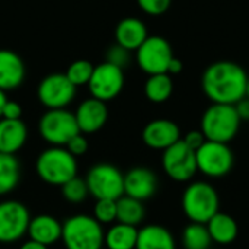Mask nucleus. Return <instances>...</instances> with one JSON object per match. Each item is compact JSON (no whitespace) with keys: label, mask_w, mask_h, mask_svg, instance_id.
Masks as SVG:
<instances>
[{"label":"nucleus","mask_w":249,"mask_h":249,"mask_svg":"<svg viewBox=\"0 0 249 249\" xmlns=\"http://www.w3.org/2000/svg\"><path fill=\"white\" fill-rule=\"evenodd\" d=\"M248 74L242 66L233 61H216L201 76L204 95L213 104L235 105L247 95Z\"/></svg>","instance_id":"1"},{"label":"nucleus","mask_w":249,"mask_h":249,"mask_svg":"<svg viewBox=\"0 0 249 249\" xmlns=\"http://www.w3.org/2000/svg\"><path fill=\"white\" fill-rule=\"evenodd\" d=\"M241 123L235 105L212 104L201 117L200 130L206 140L228 144L238 134Z\"/></svg>","instance_id":"2"},{"label":"nucleus","mask_w":249,"mask_h":249,"mask_svg":"<svg viewBox=\"0 0 249 249\" xmlns=\"http://www.w3.org/2000/svg\"><path fill=\"white\" fill-rule=\"evenodd\" d=\"M38 177L50 185H63L77 177L76 158L61 146H53L44 150L36 159Z\"/></svg>","instance_id":"3"},{"label":"nucleus","mask_w":249,"mask_h":249,"mask_svg":"<svg viewBox=\"0 0 249 249\" xmlns=\"http://www.w3.org/2000/svg\"><path fill=\"white\" fill-rule=\"evenodd\" d=\"M219 194L216 188L203 181L191 182L182 194V210L190 222L206 225L219 213Z\"/></svg>","instance_id":"4"},{"label":"nucleus","mask_w":249,"mask_h":249,"mask_svg":"<svg viewBox=\"0 0 249 249\" xmlns=\"http://www.w3.org/2000/svg\"><path fill=\"white\" fill-rule=\"evenodd\" d=\"M61 239L66 249H102L105 233L95 217L77 214L64 222Z\"/></svg>","instance_id":"5"},{"label":"nucleus","mask_w":249,"mask_h":249,"mask_svg":"<svg viewBox=\"0 0 249 249\" xmlns=\"http://www.w3.org/2000/svg\"><path fill=\"white\" fill-rule=\"evenodd\" d=\"M89 194L96 200H118L124 196V175L109 163H99L90 168L85 178Z\"/></svg>","instance_id":"6"},{"label":"nucleus","mask_w":249,"mask_h":249,"mask_svg":"<svg viewBox=\"0 0 249 249\" xmlns=\"http://www.w3.org/2000/svg\"><path fill=\"white\" fill-rule=\"evenodd\" d=\"M74 114L63 109H48L39 120V134L41 137L53 144L64 147L71 137L79 134Z\"/></svg>","instance_id":"7"},{"label":"nucleus","mask_w":249,"mask_h":249,"mask_svg":"<svg viewBox=\"0 0 249 249\" xmlns=\"http://www.w3.org/2000/svg\"><path fill=\"white\" fill-rule=\"evenodd\" d=\"M197 169L209 178H222L233 168V152L226 143L206 140L196 152Z\"/></svg>","instance_id":"8"},{"label":"nucleus","mask_w":249,"mask_h":249,"mask_svg":"<svg viewBox=\"0 0 249 249\" xmlns=\"http://www.w3.org/2000/svg\"><path fill=\"white\" fill-rule=\"evenodd\" d=\"M174 57L171 44L159 35L147 36L146 41L136 50L139 67L149 76L168 73L169 63Z\"/></svg>","instance_id":"9"},{"label":"nucleus","mask_w":249,"mask_h":249,"mask_svg":"<svg viewBox=\"0 0 249 249\" xmlns=\"http://www.w3.org/2000/svg\"><path fill=\"white\" fill-rule=\"evenodd\" d=\"M162 166L165 174L177 182H188L198 172L196 152L191 150L182 139L163 150Z\"/></svg>","instance_id":"10"},{"label":"nucleus","mask_w":249,"mask_h":249,"mask_svg":"<svg viewBox=\"0 0 249 249\" xmlns=\"http://www.w3.org/2000/svg\"><path fill=\"white\" fill-rule=\"evenodd\" d=\"M88 88L92 98L108 102L121 93L124 88V70L108 61H104L95 66Z\"/></svg>","instance_id":"11"},{"label":"nucleus","mask_w":249,"mask_h":249,"mask_svg":"<svg viewBox=\"0 0 249 249\" xmlns=\"http://www.w3.org/2000/svg\"><path fill=\"white\" fill-rule=\"evenodd\" d=\"M76 96V86L64 73L45 76L38 86V99L48 109H63Z\"/></svg>","instance_id":"12"},{"label":"nucleus","mask_w":249,"mask_h":249,"mask_svg":"<svg viewBox=\"0 0 249 249\" xmlns=\"http://www.w3.org/2000/svg\"><path fill=\"white\" fill-rule=\"evenodd\" d=\"M29 220V212L22 203L16 200L0 203V244L19 241L28 232Z\"/></svg>","instance_id":"13"},{"label":"nucleus","mask_w":249,"mask_h":249,"mask_svg":"<svg viewBox=\"0 0 249 249\" xmlns=\"http://www.w3.org/2000/svg\"><path fill=\"white\" fill-rule=\"evenodd\" d=\"M142 137L144 144L155 150H166L182 139L178 124L165 118L150 121L143 128Z\"/></svg>","instance_id":"14"},{"label":"nucleus","mask_w":249,"mask_h":249,"mask_svg":"<svg viewBox=\"0 0 249 249\" xmlns=\"http://www.w3.org/2000/svg\"><path fill=\"white\" fill-rule=\"evenodd\" d=\"M74 118L82 134L96 133L105 125L108 120L107 102H102L95 98H89L77 107L74 112Z\"/></svg>","instance_id":"15"},{"label":"nucleus","mask_w":249,"mask_h":249,"mask_svg":"<svg viewBox=\"0 0 249 249\" xmlns=\"http://www.w3.org/2000/svg\"><path fill=\"white\" fill-rule=\"evenodd\" d=\"M158 190L156 175L143 166L130 169L124 175V196L136 198L139 201L149 200Z\"/></svg>","instance_id":"16"},{"label":"nucleus","mask_w":249,"mask_h":249,"mask_svg":"<svg viewBox=\"0 0 249 249\" xmlns=\"http://www.w3.org/2000/svg\"><path fill=\"white\" fill-rule=\"evenodd\" d=\"M23 79L25 64L22 58L10 50H0V89L4 92L16 89Z\"/></svg>","instance_id":"17"},{"label":"nucleus","mask_w":249,"mask_h":249,"mask_svg":"<svg viewBox=\"0 0 249 249\" xmlns=\"http://www.w3.org/2000/svg\"><path fill=\"white\" fill-rule=\"evenodd\" d=\"M28 139V128L22 120L0 118V153L15 155L23 147Z\"/></svg>","instance_id":"18"},{"label":"nucleus","mask_w":249,"mask_h":249,"mask_svg":"<svg viewBox=\"0 0 249 249\" xmlns=\"http://www.w3.org/2000/svg\"><path fill=\"white\" fill-rule=\"evenodd\" d=\"M149 36L146 25L137 18H125L115 28V41L128 51H136Z\"/></svg>","instance_id":"19"},{"label":"nucleus","mask_w":249,"mask_h":249,"mask_svg":"<svg viewBox=\"0 0 249 249\" xmlns=\"http://www.w3.org/2000/svg\"><path fill=\"white\" fill-rule=\"evenodd\" d=\"M61 228L63 225L50 214H39L29 220L28 235L29 239L39 242L45 247L61 239Z\"/></svg>","instance_id":"20"},{"label":"nucleus","mask_w":249,"mask_h":249,"mask_svg":"<svg viewBox=\"0 0 249 249\" xmlns=\"http://www.w3.org/2000/svg\"><path fill=\"white\" fill-rule=\"evenodd\" d=\"M207 231L210 233V238L213 241V244L217 245H231L232 242L236 241L238 233H239V226L236 223V220L228 214V213H216L207 223Z\"/></svg>","instance_id":"21"},{"label":"nucleus","mask_w":249,"mask_h":249,"mask_svg":"<svg viewBox=\"0 0 249 249\" xmlns=\"http://www.w3.org/2000/svg\"><path fill=\"white\" fill-rule=\"evenodd\" d=\"M136 249H177L174 235L160 225H147L139 229Z\"/></svg>","instance_id":"22"},{"label":"nucleus","mask_w":249,"mask_h":249,"mask_svg":"<svg viewBox=\"0 0 249 249\" xmlns=\"http://www.w3.org/2000/svg\"><path fill=\"white\" fill-rule=\"evenodd\" d=\"M139 229L123 223L112 225L105 233L104 244L108 249H136Z\"/></svg>","instance_id":"23"},{"label":"nucleus","mask_w":249,"mask_h":249,"mask_svg":"<svg viewBox=\"0 0 249 249\" xmlns=\"http://www.w3.org/2000/svg\"><path fill=\"white\" fill-rule=\"evenodd\" d=\"M146 210L143 201L131 198L128 196H123L117 200V222L128 226L140 225L144 219Z\"/></svg>","instance_id":"24"},{"label":"nucleus","mask_w":249,"mask_h":249,"mask_svg":"<svg viewBox=\"0 0 249 249\" xmlns=\"http://www.w3.org/2000/svg\"><path fill=\"white\" fill-rule=\"evenodd\" d=\"M174 92V83L168 73L152 74L144 83V95L150 102L162 104L171 98Z\"/></svg>","instance_id":"25"},{"label":"nucleus","mask_w":249,"mask_h":249,"mask_svg":"<svg viewBox=\"0 0 249 249\" xmlns=\"http://www.w3.org/2000/svg\"><path fill=\"white\" fill-rule=\"evenodd\" d=\"M20 178V165L15 155L0 153V196L13 191Z\"/></svg>","instance_id":"26"},{"label":"nucleus","mask_w":249,"mask_h":249,"mask_svg":"<svg viewBox=\"0 0 249 249\" xmlns=\"http://www.w3.org/2000/svg\"><path fill=\"white\" fill-rule=\"evenodd\" d=\"M182 245L184 249H210L213 245V241L210 238V233L207 231L206 225L201 223H193L184 229L182 232Z\"/></svg>","instance_id":"27"},{"label":"nucleus","mask_w":249,"mask_h":249,"mask_svg":"<svg viewBox=\"0 0 249 249\" xmlns=\"http://www.w3.org/2000/svg\"><path fill=\"white\" fill-rule=\"evenodd\" d=\"M93 69H95V66L90 61H88V60H76L67 67L64 74L77 88V86H83V85L89 83V80L92 77V73H93Z\"/></svg>","instance_id":"28"},{"label":"nucleus","mask_w":249,"mask_h":249,"mask_svg":"<svg viewBox=\"0 0 249 249\" xmlns=\"http://www.w3.org/2000/svg\"><path fill=\"white\" fill-rule=\"evenodd\" d=\"M61 191H63L64 198L69 203H73V204L82 203L88 197V194H89L86 181L79 178V177H74L70 181H67L66 184H63L61 185Z\"/></svg>","instance_id":"29"},{"label":"nucleus","mask_w":249,"mask_h":249,"mask_svg":"<svg viewBox=\"0 0 249 249\" xmlns=\"http://www.w3.org/2000/svg\"><path fill=\"white\" fill-rule=\"evenodd\" d=\"M93 217L101 225H108L117 220V200H96Z\"/></svg>","instance_id":"30"},{"label":"nucleus","mask_w":249,"mask_h":249,"mask_svg":"<svg viewBox=\"0 0 249 249\" xmlns=\"http://www.w3.org/2000/svg\"><path fill=\"white\" fill-rule=\"evenodd\" d=\"M107 61L124 70V67L130 63V51L118 44H114L107 51Z\"/></svg>","instance_id":"31"},{"label":"nucleus","mask_w":249,"mask_h":249,"mask_svg":"<svg viewBox=\"0 0 249 249\" xmlns=\"http://www.w3.org/2000/svg\"><path fill=\"white\" fill-rule=\"evenodd\" d=\"M172 0H137L139 7L152 16H159L163 15L169 10Z\"/></svg>","instance_id":"32"},{"label":"nucleus","mask_w":249,"mask_h":249,"mask_svg":"<svg viewBox=\"0 0 249 249\" xmlns=\"http://www.w3.org/2000/svg\"><path fill=\"white\" fill-rule=\"evenodd\" d=\"M74 158L76 156H82V155H85L86 153V150H88V140H86V137L82 134V133H79V134H76L74 137H71L70 140H69V143L64 146Z\"/></svg>","instance_id":"33"},{"label":"nucleus","mask_w":249,"mask_h":249,"mask_svg":"<svg viewBox=\"0 0 249 249\" xmlns=\"http://www.w3.org/2000/svg\"><path fill=\"white\" fill-rule=\"evenodd\" d=\"M182 142L194 152H197L206 142V137L204 134L201 133V130H191L188 131L184 137H182Z\"/></svg>","instance_id":"34"},{"label":"nucleus","mask_w":249,"mask_h":249,"mask_svg":"<svg viewBox=\"0 0 249 249\" xmlns=\"http://www.w3.org/2000/svg\"><path fill=\"white\" fill-rule=\"evenodd\" d=\"M1 118L4 120H22V107L15 102V101H6L3 111H1Z\"/></svg>","instance_id":"35"},{"label":"nucleus","mask_w":249,"mask_h":249,"mask_svg":"<svg viewBox=\"0 0 249 249\" xmlns=\"http://www.w3.org/2000/svg\"><path fill=\"white\" fill-rule=\"evenodd\" d=\"M235 109L241 118V121H249V98H242L238 104H235Z\"/></svg>","instance_id":"36"},{"label":"nucleus","mask_w":249,"mask_h":249,"mask_svg":"<svg viewBox=\"0 0 249 249\" xmlns=\"http://www.w3.org/2000/svg\"><path fill=\"white\" fill-rule=\"evenodd\" d=\"M182 69H184V64H182V61H181L179 58L174 57V58L171 60V63H169V67H168V74H169V76H171V74H178V73H181V71H182Z\"/></svg>","instance_id":"37"},{"label":"nucleus","mask_w":249,"mask_h":249,"mask_svg":"<svg viewBox=\"0 0 249 249\" xmlns=\"http://www.w3.org/2000/svg\"><path fill=\"white\" fill-rule=\"evenodd\" d=\"M20 249H48V247H45V245H42V244H39V242H35V241H32V239H29V241H26Z\"/></svg>","instance_id":"38"},{"label":"nucleus","mask_w":249,"mask_h":249,"mask_svg":"<svg viewBox=\"0 0 249 249\" xmlns=\"http://www.w3.org/2000/svg\"><path fill=\"white\" fill-rule=\"evenodd\" d=\"M6 101H7L6 93H4V90H1V89H0V118H1V111H3V107H4Z\"/></svg>","instance_id":"39"},{"label":"nucleus","mask_w":249,"mask_h":249,"mask_svg":"<svg viewBox=\"0 0 249 249\" xmlns=\"http://www.w3.org/2000/svg\"><path fill=\"white\" fill-rule=\"evenodd\" d=\"M247 98H249V77H248V83H247Z\"/></svg>","instance_id":"40"},{"label":"nucleus","mask_w":249,"mask_h":249,"mask_svg":"<svg viewBox=\"0 0 249 249\" xmlns=\"http://www.w3.org/2000/svg\"><path fill=\"white\" fill-rule=\"evenodd\" d=\"M210 249H220V248H210Z\"/></svg>","instance_id":"41"}]
</instances>
